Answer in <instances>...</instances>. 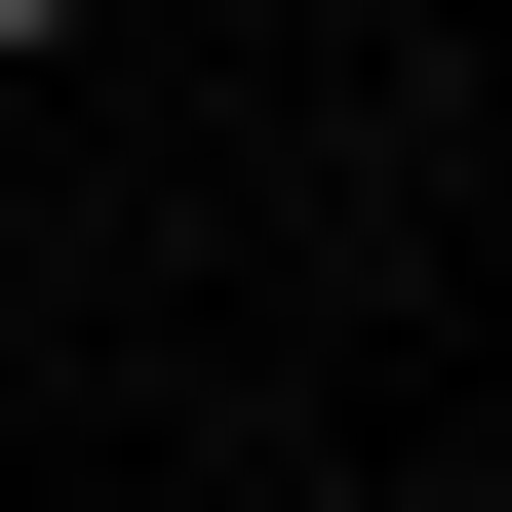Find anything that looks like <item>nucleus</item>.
Returning <instances> with one entry per match:
<instances>
[{
    "mask_svg": "<svg viewBox=\"0 0 512 512\" xmlns=\"http://www.w3.org/2000/svg\"><path fill=\"white\" fill-rule=\"evenodd\" d=\"M40 40H79V0H0V79H40Z\"/></svg>",
    "mask_w": 512,
    "mask_h": 512,
    "instance_id": "nucleus-1",
    "label": "nucleus"
}]
</instances>
